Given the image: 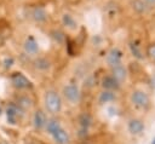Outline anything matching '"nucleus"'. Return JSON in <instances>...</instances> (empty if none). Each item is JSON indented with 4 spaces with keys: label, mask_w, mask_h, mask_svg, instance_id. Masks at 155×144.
<instances>
[{
    "label": "nucleus",
    "mask_w": 155,
    "mask_h": 144,
    "mask_svg": "<svg viewBox=\"0 0 155 144\" xmlns=\"http://www.w3.org/2000/svg\"><path fill=\"white\" fill-rule=\"evenodd\" d=\"M147 56L151 59V61H155V42L154 44H150L147 48Z\"/></svg>",
    "instance_id": "obj_23"
},
{
    "label": "nucleus",
    "mask_w": 155,
    "mask_h": 144,
    "mask_svg": "<svg viewBox=\"0 0 155 144\" xmlns=\"http://www.w3.org/2000/svg\"><path fill=\"white\" fill-rule=\"evenodd\" d=\"M131 99L134 105L140 108H147L149 105V97L143 91H134L131 96Z\"/></svg>",
    "instance_id": "obj_2"
},
{
    "label": "nucleus",
    "mask_w": 155,
    "mask_h": 144,
    "mask_svg": "<svg viewBox=\"0 0 155 144\" xmlns=\"http://www.w3.org/2000/svg\"><path fill=\"white\" fill-rule=\"evenodd\" d=\"M151 144H155V138L153 139V142H151Z\"/></svg>",
    "instance_id": "obj_28"
},
{
    "label": "nucleus",
    "mask_w": 155,
    "mask_h": 144,
    "mask_svg": "<svg viewBox=\"0 0 155 144\" xmlns=\"http://www.w3.org/2000/svg\"><path fill=\"white\" fill-rule=\"evenodd\" d=\"M130 48H131V52H132V54H133L134 57H137L138 59H142V58H143V54H142V52H140V50H139V47H138L137 44L131 42V44H130Z\"/></svg>",
    "instance_id": "obj_21"
},
{
    "label": "nucleus",
    "mask_w": 155,
    "mask_h": 144,
    "mask_svg": "<svg viewBox=\"0 0 155 144\" xmlns=\"http://www.w3.org/2000/svg\"><path fill=\"white\" fill-rule=\"evenodd\" d=\"M12 63H13V59H12V58H6V59L4 61L5 68H10V67L12 65Z\"/></svg>",
    "instance_id": "obj_25"
},
{
    "label": "nucleus",
    "mask_w": 155,
    "mask_h": 144,
    "mask_svg": "<svg viewBox=\"0 0 155 144\" xmlns=\"http://www.w3.org/2000/svg\"><path fill=\"white\" fill-rule=\"evenodd\" d=\"M45 105L48 111H51L53 114L58 113L62 108V100H61V97L58 96V93H56L53 91H48L45 97Z\"/></svg>",
    "instance_id": "obj_1"
},
{
    "label": "nucleus",
    "mask_w": 155,
    "mask_h": 144,
    "mask_svg": "<svg viewBox=\"0 0 155 144\" xmlns=\"http://www.w3.org/2000/svg\"><path fill=\"white\" fill-rule=\"evenodd\" d=\"M34 65H35V68H38L40 70H46L50 68V62L46 58H38L34 62Z\"/></svg>",
    "instance_id": "obj_17"
},
{
    "label": "nucleus",
    "mask_w": 155,
    "mask_h": 144,
    "mask_svg": "<svg viewBox=\"0 0 155 144\" xmlns=\"http://www.w3.org/2000/svg\"><path fill=\"white\" fill-rule=\"evenodd\" d=\"M25 144H44V143L41 140L36 139V138H29V139H27V143Z\"/></svg>",
    "instance_id": "obj_24"
},
{
    "label": "nucleus",
    "mask_w": 155,
    "mask_h": 144,
    "mask_svg": "<svg viewBox=\"0 0 155 144\" xmlns=\"http://www.w3.org/2000/svg\"><path fill=\"white\" fill-rule=\"evenodd\" d=\"M147 5H148V7H155V0H143Z\"/></svg>",
    "instance_id": "obj_26"
},
{
    "label": "nucleus",
    "mask_w": 155,
    "mask_h": 144,
    "mask_svg": "<svg viewBox=\"0 0 155 144\" xmlns=\"http://www.w3.org/2000/svg\"><path fill=\"white\" fill-rule=\"evenodd\" d=\"M12 83L17 88H28L30 87V81L22 74V73H15L11 76Z\"/></svg>",
    "instance_id": "obj_4"
},
{
    "label": "nucleus",
    "mask_w": 155,
    "mask_h": 144,
    "mask_svg": "<svg viewBox=\"0 0 155 144\" xmlns=\"http://www.w3.org/2000/svg\"><path fill=\"white\" fill-rule=\"evenodd\" d=\"M31 100L28 98V97H21L18 99V106H22V108H30L31 106Z\"/></svg>",
    "instance_id": "obj_22"
},
{
    "label": "nucleus",
    "mask_w": 155,
    "mask_h": 144,
    "mask_svg": "<svg viewBox=\"0 0 155 144\" xmlns=\"http://www.w3.org/2000/svg\"><path fill=\"white\" fill-rule=\"evenodd\" d=\"M151 86L155 88V75L153 76V79H151Z\"/></svg>",
    "instance_id": "obj_27"
},
{
    "label": "nucleus",
    "mask_w": 155,
    "mask_h": 144,
    "mask_svg": "<svg viewBox=\"0 0 155 144\" xmlns=\"http://www.w3.org/2000/svg\"><path fill=\"white\" fill-rule=\"evenodd\" d=\"M63 93H64V97H65L69 102H71V103H76V102L79 100V98H80L79 88H78L76 85H73V83L65 86L64 90H63Z\"/></svg>",
    "instance_id": "obj_3"
},
{
    "label": "nucleus",
    "mask_w": 155,
    "mask_h": 144,
    "mask_svg": "<svg viewBox=\"0 0 155 144\" xmlns=\"http://www.w3.org/2000/svg\"><path fill=\"white\" fill-rule=\"evenodd\" d=\"M23 48H24L25 53H28V54H36L39 52V45L33 38H28L24 41Z\"/></svg>",
    "instance_id": "obj_8"
},
{
    "label": "nucleus",
    "mask_w": 155,
    "mask_h": 144,
    "mask_svg": "<svg viewBox=\"0 0 155 144\" xmlns=\"http://www.w3.org/2000/svg\"><path fill=\"white\" fill-rule=\"evenodd\" d=\"M33 122H34V127L36 129H41L46 126V116L41 110H36L33 117Z\"/></svg>",
    "instance_id": "obj_9"
},
{
    "label": "nucleus",
    "mask_w": 155,
    "mask_h": 144,
    "mask_svg": "<svg viewBox=\"0 0 155 144\" xmlns=\"http://www.w3.org/2000/svg\"><path fill=\"white\" fill-rule=\"evenodd\" d=\"M131 6L137 13H144L148 11V5L143 0H131Z\"/></svg>",
    "instance_id": "obj_14"
},
{
    "label": "nucleus",
    "mask_w": 155,
    "mask_h": 144,
    "mask_svg": "<svg viewBox=\"0 0 155 144\" xmlns=\"http://www.w3.org/2000/svg\"><path fill=\"white\" fill-rule=\"evenodd\" d=\"M51 38L56 42H58V44H63L64 40H65V35L61 30H53V31H51Z\"/></svg>",
    "instance_id": "obj_20"
},
{
    "label": "nucleus",
    "mask_w": 155,
    "mask_h": 144,
    "mask_svg": "<svg viewBox=\"0 0 155 144\" xmlns=\"http://www.w3.org/2000/svg\"><path fill=\"white\" fill-rule=\"evenodd\" d=\"M48 15H47V11L42 7V6H35L33 10H31V18L38 22V23H42L47 19Z\"/></svg>",
    "instance_id": "obj_6"
},
{
    "label": "nucleus",
    "mask_w": 155,
    "mask_h": 144,
    "mask_svg": "<svg viewBox=\"0 0 155 144\" xmlns=\"http://www.w3.org/2000/svg\"><path fill=\"white\" fill-rule=\"evenodd\" d=\"M114 99H115V96H114V93L110 92V91H104V92H102L101 96H99V102H101V103H108V102H111V100H114Z\"/></svg>",
    "instance_id": "obj_18"
},
{
    "label": "nucleus",
    "mask_w": 155,
    "mask_h": 144,
    "mask_svg": "<svg viewBox=\"0 0 155 144\" xmlns=\"http://www.w3.org/2000/svg\"><path fill=\"white\" fill-rule=\"evenodd\" d=\"M102 85L107 90H117L119 88V81L114 76H105L102 81Z\"/></svg>",
    "instance_id": "obj_13"
},
{
    "label": "nucleus",
    "mask_w": 155,
    "mask_h": 144,
    "mask_svg": "<svg viewBox=\"0 0 155 144\" xmlns=\"http://www.w3.org/2000/svg\"><path fill=\"white\" fill-rule=\"evenodd\" d=\"M91 122H92V119H91L90 115H87V114L81 115V117H80V125H81V127H82V131H81V132L86 133L88 126L91 125Z\"/></svg>",
    "instance_id": "obj_16"
},
{
    "label": "nucleus",
    "mask_w": 155,
    "mask_h": 144,
    "mask_svg": "<svg viewBox=\"0 0 155 144\" xmlns=\"http://www.w3.org/2000/svg\"><path fill=\"white\" fill-rule=\"evenodd\" d=\"M46 128H47V132L52 134V133L56 132L58 128H61V125H59V122H58L57 120L52 119V120H50L48 122H46Z\"/></svg>",
    "instance_id": "obj_19"
},
{
    "label": "nucleus",
    "mask_w": 155,
    "mask_h": 144,
    "mask_svg": "<svg viewBox=\"0 0 155 144\" xmlns=\"http://www.w3.org/2000/svg\"><path fill=\"white\" fill-rule=\"evenodd\" d=\"M113 68V76L117 80V81H122L126 79V69L119 64V65H115V67H111Z\"/></svg>",
    "instance_id": "obj_15"
},
{
    "label": "nucleus",
    "mask_w": 155,
    "mask_h": 144,
    "mask_svg": "<svg viewBox=\"0 0 155 144\" xmlns=\"http://www.w3.org/2000/svg\"><path fill=\"white\" fill-rule=\"evenodd\" d=\"M144 129V125L140 120H137V119H133L128 122V131L132 133V134H139Z\"/></svg>",
    "instance_id": "obj_12"
},
{
    "label": "nucleus",
    "mask_w": 155,
    "mask_h": 144,
    "mask_svg": "<svg viewBox=\"0 0 155 144\" xmlns=\"http://www.w3.org/2000/svg\"><path fill=\"white\" fill-rule=\"evenodd\" d=\"M6 113H7V120H8L10 123H16L17 117H18L19 115H22V110L19 109V106H17V105H15V104H11V105L7 108Z\"/></svg>",
    "instance_id": "obj_7"
},
{
    "label": "nucleus",
    "mask_w": 155,
    "mask_h": 144,
    "mask_svg": "<svg viewBox=\"0 0 155 144\" xmlns=\"http://www.w3.org/2000/svg\"><path fill=\"white\" fill-rule=\"evenodd\" d=\"M62 23H63V25H64L65 28H68V29H70V30H75V29L78 28V22H76L75 18H74L71 15H69V13H64V15L62 16Z\"/></svg>",
    "instance_id": "obj_11"
},
{
    "label": "nucleus",
    "mask_w": 155,
    "mask_h": 144,
    "mask_svg": "<svg viewBox=\"0 0 155 144\" xmlns=\"http://www.w3.org/2000/svg\"><path fill=\"white\" fill-rule=\"evenodd\" d=\"M87 1H96V0H87Z\"/></svg>",
    "instance_id": "obj_29"
},
{
    "label": "nucleus",
    "mask_w": 155,
    "mask_h": 144,
    "mask_svg": "<svg viewBox=\"0 0 155 144\" xmlns=\"http://www.w3.org/2000/svg\"><path fill=\"white\" fill-rule=\"evenodd\" d=\"M121 58H122V52L119 48H111L109 53L107 54V62L110 67H115L121 64Z\"/></svg>",
    "instance_id": "obj_5"
},
{
    "label": "nucleus",
    "mask_w": 155,
    "mask_h": 144,
    "mask_svg": "<svg viewBox=\"0 0 155 144\" xmlns=\"http://www.w3.org/2000/svg\"><path fill=\"white\" fill-rule=\"evenodd\" d=\"M52 136H53V139H54L58 144H68V143H69V134H68L62 127L58 128L56 132H53Z\"/></svg>",
    "instance_id": "obj_10"
}]
</instances>
